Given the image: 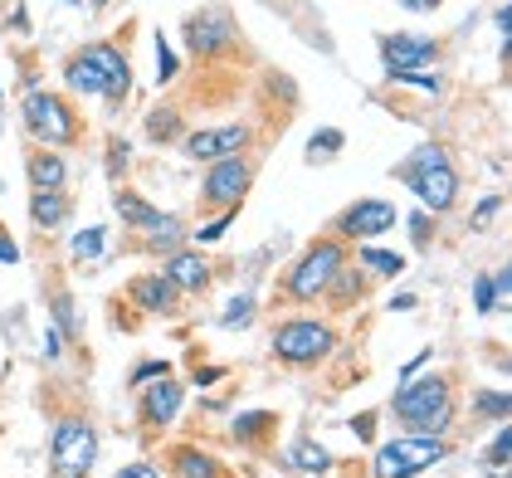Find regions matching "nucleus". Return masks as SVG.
I'll list each match as a JSON object with an SVG mask.
<instances>
[{"label":"nucleus","mask_w":512,"mask_h":478,"mask_svg":"<svg viewBox=\"0 0 512 478\" xmlns=\"http://www.w3.org/2000/svg\"><path fill=\"white\" fill-rule=\"evenodd\" d=\"M405 381V376H400ZM391 415L400 420L405 435H444L454 425V381L449 376H420L405 381L391 396Z\"/></svg>","instance_id":"nucleus-1"},{"label":"nucleus","mask_w":512,"mask_h":478,"mask_svg":"<svg viewBox=\"0 0 512 478\" xmlns=\"http://www.w3.org/2000/svg\"><path fill=\"white\" fill-rule=\"evenodd\" d=\"M391 176L395 181H405V186L420 196L425 210H439V215H444V210L459 205V166H454V157H449L439 142L415 147L400 166H391Z\"/></svg>","instance_id":"nucleus-2"},{"label":"nucleus","mask_w":512,"mask_h":478,"mask_svg":"<svg viewBox=\"0 0 512 478\" xmlns=\"http://www.w3.org/2000/svg\"><path fill=\"white\" fill-rule=\"evenodd\" d=\"M347 269V244L337 235H322L313 239L308 249H303V259L278 279V298L288 303H317V298H327V288L337 283V274Z\"/></svg>","instance_id":"nucleus-3"},{"label":"nucleus","mask_w":512,"mask_h":478,"mask_svg":"<svg viewBox=\"0 0 512 478\" xmlns=\"http://www.w3.org/2000/svg\"><path fill=\"white\" fill-rule=\"evenodd\" d=\"M20 127L40 142V147H74L83 142V118L79 108L69 103V93H54V88H40L20 103Z\"/></svg>","instance_id":"nucleus-4"},{"label":"nucleus","mask_w":512,"mask_h":478,"mask_svg":"<svg viewBox=\"0 0 512 478\" xmlns=\"http://www.w3.org/2000/svg\"><path fill=\"white\" fill-rule=\"evenodd\" d=\"M93 464H98V430L83 415L59 420L49 439V478H88Z\"/></svg>","instance_id":"nucleus-5"},{"label":"nucleus","mask_w":512,"mask_h":478,"mask_svg":"<svg viewBox=\"0 0 512 478\" xmlns=\"http://www.w3.org/2000/svg\"><path fill=\"white\" fill-rule=\"evenodd\" d=\"M332 347H337V332L317 318H288L274 327V357L283 366H317L332 357Z\"/></svg>","instance_id":"nucleus-6"},{"label":"nucleus","mask_w":512,"mask_h":478,"mask_svg":"<svg viewBox=\"0 0 512 478\" xmlns=\"http://www.w3.org/2000/svg\"><path fill=\"white\" fill-rule=\"evenodd\" d=\"M449 454V439L439 435H400L391 444H381L376 464H371V478H415L425 474L430 464H439Z\"/></svg>","instance_id":"nucleus-7"},{"label":"nucleus","mask_w":512,"mask_h":478,"mask_svg":"<svg viewBox=\"0 0 512 478\" xmlns=\"http://www.w3.org/2000/svg\"><path fill=\"white\" fill-rule=\"evenodd\" d=\"M249 186H254V161L244 157V152L220 157V161H210V171L200 181V205L205 210H239L244 196H249Z\"/></svg>","instance_id":"nucleus-8"},{"label":"nucleus","mask_w":512,"mask_h":478,"mask_svg":"<svg viewBox=\"0 0 512 478\" xmlns=\"http://www.w3.org/2000/svg\"><path fill=\"white\" fill-rule=\"evenodd\" d=\"M181 405H186V386L171 371L142 381V396H137V425H142V435H166L176 425Z\"/></svg>","instance_id":"nucleus-9"},{"label":"nucleus","mask_w":512,"mask_h":478,"mask_svg":"<svg viewBox=\"0 0 512 478\" xmlns=\"http://www.w3.org/2000/svg\"><path fill=\"white\" fill-rule=\"evenodd\" d=\"M395 230V205L391 200H352L337 220H332V235L342 239V244H352V239H376Z\"/></svg>","instance_id":"nucleus-10"},{"label":"nucleus","mask_w":512,"mask_h":478,"mask_svg":"<svg viewBox=\"0 0 512 478\" xmlns=\"http://www.w3.org/2000/svg\"><path fill=\"white\" fill-rule=\"evenodd\" d=\"M254 142V127L249 122H230V127H205V132H191L186 137V157L191 161H220V157H235V152H249Z\"/></svg>","instance_id":"nucleus-11"},{"label":"nucleus","mask_w":512,"mask_h":478,"mask_svg":"<svg viewBox=\"0 0 512 478\" xmlns=\"http://www.w3.org/2000/svg\"><path fill=\"white\" fill-rule=\"evenodd\" d=\"M381 59H386V74L400 83L405 74H420L425 64H434L439 44L425 35H381Z\"/></svg>","instance_id":"nucleus-12"},{"label":"nucleus","mask_w":512,"mask_h":478,"mask_svg":"<svg viewBox=\"0 0 512 478\" xmlns=\"http://www.w3.org/2000/svg\"><path fill=\"white\" fill-rule=\"evenodd\" d=\"M127 298L142 313H152V318H176L181 313V288L166 279V274H137V279H127Z\"/></svg>","instance_id":"nucleus-13"},{"label":"nucleus","mask_w":512,"mask_h":478,"mask_svg":"<svg viewBox=\"0 0 512 478\" xmlns=\"http://www.w3.org/2000/svg\"><path fill=\"white\" fill-rule=\"evenodd\" d=\"M113 205H118L122 225H127V230H137V235H166V230H181V220H176V215L157 210L152 200H142L137 191H113Z\"/></svg>","instance_id":"nucleus-14"},{"label":"nucleus","mask_w":512,"mask_h":478,"mask_svg":"<svg viewBox=\"0 0 512 478\" xmlns=\"http://www.w3.org/2000/svg\"><path fill=\"white\" fill-rule=\"evenodd\" d=\"M235 20L225 15V10H200L191 15V25H186V40L196 54H225V49H235Z\"/></svg>","instance_id":"nucleus-15"},{"label":"nucleus","mask_w":512,"mask_h":478,"mask_svg":"<svg viewBox=\"0 0 512 478\" xmlns=\"http://www.w3.org/2000/svg\"><path fill=\"white\" fill-rule=\"evenodd\" d=\"M93 54H98V74H103V93H98V98L122 103V98L132 93V64H127V54H122L118 44H108V40L93 44Z\"/></svg>","instance_id":"nucleus-16"},{"label":"nucleus","mask_w":512,"mask_h":478,"mask_svg":"<svg viewBox=\"0 0 512 478\" xmlns=\"http://www.w3.org/2000/svg\"><path fill=\"white\" fill-rule=\"evenodd\" d=\"M25 181H30V191H64V181H69V166L64 157L54 152V147H30L25 152Z\"/></svg>","instance_id":"nucleus-17"},{"label":"nucleus","mask_w":512,"mask_h":478,"mask_svg":"<svg viewBox=\"0 0 512 478\" xmlns=\"http://www.w3.org/2000/svg\"><path fill=\"white\" fill-rule=\"evenodd\" d=\"M161 274L176 283L181 293H200V288H210V259H200V254H166V264H161Z\"/></svg>","instance_id":"nucleus-18"},{"label":"nucleus","mask_w":512,"mask_h":478,"mask_svg":"<svg viewBox=\"0 0 512 478\" xmlns=\"http://www.w3.org/2000/svg\"><path fill=\"white\" fill-rule=\"evenodd\" d=\"M64 83L74 88V93H103V74H98V54H93V44H83L79 54H69V64H64Z\"/></svg>","instance_id":"nucleus-19"},{"label":"nucleus","mask_w":512,"mask_h":478,"mask_svg":"<svg viewBox=\"0 0 512 478\" xmlns=\"http://www.w3.org/2000/svg\"><path fill=\"white\" fill-rule=\"evenodd\" d=\"M69 210H74V200L64 196V191H30V220H35V230H59L69 220Z\"/></svg>","instance_id":"nucleus-20"},{"label":"nucleus","mask_w":512,"mask_h":478,"mask_svg":"<svg viewBox=\"0 0 512 478\" xmlns=\"http://www.w3.org/2000/svg\"><path fill=\"white\" fill-rule=\"evenodd\" d=\"M171 474L176 478H225V464H220L215 454H205V449L181 444V449H171Z\"/></svg>","instance_id":"nucleus-21"},{"label":"nucleus","mask_w":512,"mask_h":478,"mask_svg":"<svg viewBox=\"0 0 512 478\" xmlns=\"http://www.w3.org/2000/svg\"><path fill=\"white\" fill-rule=\"evenodd\" d=\"M337 459L322 449V444H313V439H298L293 449H288V469H298V474H327Z\"/></svg>","instance_id":"nucleus-22"},{"label":"nucleus","mask_w":512,"mask_h":478,"mask_svg":"<svg viewBox=\"0 0 512 478\" xmlns=\"http://www.w3.org/2000/svg\"><path fill=\"white\" fill-rule=\"evenodd\" d=\"M147 137L152 142H176V137H186V118L176 108H152L147 113Z\"/></svg>","instance_id":"nucleus-23"},{"label":"nucleus","mask_w":512,"mask_h":478,"mask_svg":"<svg viewBox=\"0 0 512 478\" xmlns=\"http://www.w3.org/2000/svg\"><path fill=\"white\" fill-rule=\"evenodd\" d=\"M342 147H347V132H342V127H322V132H313V142H308V161L322 166V161L337 157Z\"/></svg>","instance_id":"nucleus-24"},{"label":"nucleus","mask_w":512,"mask_h":478,"mask_svg":"<svg viewBox=\"0 0 512 478\" xmlns=\"http://www.w3.org/2000/svg\"><path fill=\"white\" fill-rule=\"evenodd\" d=\"M356 259H361V269H371L376 279H395V274L405 269V259H400V254H386V249H366V244H361V254H356Z\"/></svg>","instance_id":"nucleus-25"},{"label":"nucleus","mask_w":512,"mask_h":478,"mask_svg":"<svg viewBox=\"0 0 512 478\" xmlns=\"http://www.w3.org/2000/svg\"><path fill=\"white\" fill-rule=\"evenodd\" d=\"M108 249V230L103 225H93V230H79V239H74V264H88V259H98Z\"/></svg>","instance_id":"nucleus-26"},{"label":"nucleus","mask_w":512,"mask_h":478,"mask_svg":"<svg viewBox=\"0 0 512 478\" xmlns=\"http://www.w3.org/2000/svg\"><path fill=\"white\" fill-rule=\"evenodd\" d=\"M508 444H512V430H508V420L498 425V435H493V444H488V474L493 478H508Z\"/></svg>","instance_id":"nucleus-27"},{"label":"nucleus","mask_w":512,"mask_h":478,"mask_svg":"<svg viewBox=\"0 0 512 478\" xmlns=\"http://www.w3.org/2000/svg\"><path fill=\"white\" fill-rule=\"evenodd\" d=\"M473 410H478V415H488L493 425H503V420H508V410H512V400H508V391H478Z\"/></svg>","instance_id":"nucleus-28"},{"label":"nucleus","mask_w":512,"mask_h":478,"mask_svg":"<svg viewBox=\"0 0 512 478\" xmlns=\"http://www.w3.org/2000/svg\"><path fill=\"white\" fill-rule=\"evenodd\" d=\"M274 430V415L269 410H254V415H239L235 420V435L249 444V439H259V435H269Z\"/></svg>","instance_id":"nucleus-29"},{"label":"nucleus","mask_w":512,"mask_h":478,"mask_svg":"<svg viewBox=\"0 0 512 478\" xmlns=\"http://www.w3.org/2000/svg\"><path fill=\"white\" fill-rule=\"evenodd\" d=\"M54 318H59V332L64 337H79V313H74V298L64 288H54Z\"/></svg>","instance_id":"nucleus-30"},{"label":"nucleus","mask_w":512,"mask_h":478,"mask_svg":"<svg viewBox=\"0 0 512 478\" xmlns=\"http://www.w3.org/2000/svg\"><path fill=\"white\" fill-rule=\"evenodd\" d=\"M235 215H239V210H220L215 220H205V225L196 230V244H215V239H225V230L235 225Z\"/></svg>","instance_id":"nucleus-31"},{"label":"nucleus","mask_w":512,"mask_h":478,"mask_svg":"<svg viewBox=\"0 0 512 478\" xmlns=\"http://www.w3.org/2000/svg\"><path fill=\"white\" fill-rule=\"evenodd\" d=\"M157 64H161V74H157L161 83H171L176 74H181V59L171 54V44H166V40H157Z\"/></svg>","instance_id":"nucleus-32"},{"label":"nucleus","mask_w":512,"mask_h":478,"mask_svg":"<svg viewBox=\"0 0 512 478\" xmlns=\"http://www.w3.org/2000/svg\"><path fill=\"white\" fill-rule=\"evenodd\" d=\"M249 318H254V298H235V303H230V313L220 318V327H244Z\"/></svg>","instance_id":"nucleus-33"},{"label":"nucleus","mask_w":512,"mask_h":478,"mask_svg":"<svg viewBox=\"0 0 512 478\" xmlns=\"http://www.w3.org/2000/svg\"><path fill=\"white\" fill-rule=\"evenodd\" d=\"M410 235H415V244H420V249H430V239H434L430 215H410Z\"/></svg>","instance_id":"nucleus-34"},{"label":"nucleus","mask_w":512,"mask_h":478,"mask_svg":"<svg viewBox=\"0 0 512 478\" xmlns=\"http://www.w3.org/2000/svg\"><path fill=\"white\" fill-rule=\"evenodd\" d=\"M498 210H503V196H488L483 205H478V210H473V230H483V225H488Z\"/></svg>","instance_id":"nucleus-35"},{"label":"nucleus","mask_w":512,"mask_h":478,"mask_svg":"<svg viewBox=\"0 0 512 478\" xmlns=\"http://www.w3.org/2000/svg\"><path fill=\"white\" fill-rule=\"evenodd\" d=\"M166 371H171V361H147V366L132 371V386H142V381H152V376H166Z\"/></svg>","instance_id":"nucleus-36"},{"label":"nucleus","mask_w":512,"mask_h":478,"mask_svg":"<svg viewBox=\"0 0 512 478\" xmlns=\"http://www.w3.org/2000/svg\"><path fill=\"white\" fill-rule=\"evenodd\" d=\"M108 152H113V157H108V171H113V176H122V166H127V142H122V137H113V142H108Z\"/></svg>","instance_id":"nucleus-37"},{"label":"nucleus","mask_w":512,"mask_h":478,"mask_svg":"<svg viewBox=\"0 0 512 478\" xmlns=\"http://www.w3.org/2000/svg\"><path fill=\"white\" fill-rule=\"evenodd\" d=\"M352 435L371 444V439H376V415H356V420H352Z\"/></svg>","instance_id":"nucleus-38"},{"label":"nucleus","mask_w":512,"mask_h":478,"mask_svg":"<svg viewBox=\"0 0 512 478\" xmlns=\"http://www.w3.org/2000/svg\"><path fill=\"white\" fill-rule=\"evenodd\" d=\"M113 478H161V474L152 469V464H127V469H118Z\"/></svg>","instance_id":"nucleus-39"},{"label":"nucleus","mask_w":512,"mask_h":478,"mask_svg":"<svg viewBox=\"0 0 512 478\" xmlns=\"http://www.w3.org/2000/svg\"><path fill=\"white\" fill-rule=\"evenodd\" d=\"M15 259H20V249H15V239L5 235V230H0V264H15Z\"/></svg>","instance_id":"nucleus-40"},{"label":"nucleus","mask_w":512,"mask_h":478,"mask_svg":"<svg viewBox=\"0 0 512 478\" xmlns=\"http://www.w3.org/2000/svg\"><path fill=\"white\" fill-rule=\"evenodd\" d=\"M400 5H405V10H420V15H430V10H439L444 0H400Z\"/></svg>","instance_id":"nucleus-41"},{"label":"nucleus","mask_w":512,"mask_h":478,"mask_svg":"<svg viewBox=\"0 0 512 478\" xmlns=\"http://www.w3.org/2000/svg\"><path fill=\"white\" fill-rule=\"evenodd\" d=\"M103 5H113V0H93V10H103Z\"/></svg>","instance_id":"nucleus-42"}]
</instances>
